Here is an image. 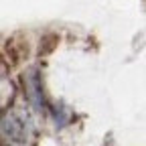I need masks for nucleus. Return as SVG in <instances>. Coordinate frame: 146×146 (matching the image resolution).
I'll return each mask as SVG.
<instances>
[{"instance_id": "obj_1", "label": "nucleus", "mask_w": 146, "mask_h": 146, "mask_svg": "<svg viewBox=\"0 0 146 146\" xmlns=\"http://www.w3.org/2000/svg\"><path fill=\"white\" fill-rule=\"evenodd\" d=\"M61 43V36L57 33H45L41 36V41H39V49H36V57H49V55L59 47Z\"/></svg>"}, {"instance_id": "obj_3", "label": "nucleus", "mask_w": 146, "mask_h": 146, "mask_svg": "<svg viewBox=\"0 0 146 146\" xmlns=\"http://www.w3.org/2000/svg\"><path fill=\"white\" fill-rule=\"evenodd\" d=\"M2 130L4 134H10V138H21L23 136V124L18 122L14 116H6L4 114V120H2Z\"/></svg>"}, {"instance_id": "obj_2", "label": "nucleus", "mask_w": 146, "mask_h": 146, "mask_svg": "<svg viewBox=\"0 0 146 146\" xmlns=\"http://www.w3.org/2000/svg\"><path fill=\"white\" fill-rule=\"evenodd\" d=\"M29 81H31V87H33L29 100L36 106V110H41V106H43V89H41L39 71H36V69H31V73H29Z\"/></svg>"}]
</instances>
